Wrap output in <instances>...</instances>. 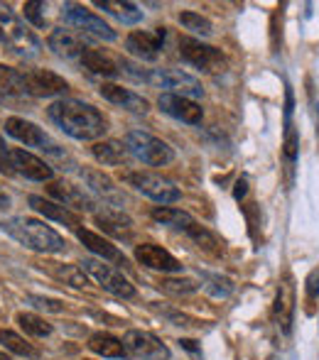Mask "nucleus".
<instances>
[{"mask_svg":"<svg viewBox=\"0 0 319 360\" xmlns=\"http://www.w3.org/2000/svg\"><path fill=\"white\" fill-rule=\"evenodd\" d=\"M47 113L49 120L62 133H67L74 140H81V143H91V140L99 143V138H104L106 130H108V120L101 115V110L77 98L54 101L47 108Z\"/></svg>","mask_w":319,"mask_h":360,"instance_id":"f257e3e1","label":"nucleus"},{"mask_svg":"<svg viewBox=\"0 0 319 360\" xmlns=\"http://www.w3.org/2000/svg\"><path fill=\"white\" fill-rule=\"evenodd\" d=\"M10 160H13V172L30 181H49L54 174L52 165H47L44 160L35 157L27 150H10Z\"/></svg>","mask_w":319,"mask_h":360,"instance_id":"2eb2a0df","label":"nucleus"},{"mask_svg":"<svg viewBox=\"0 0 319 360\" xmlns=\"http://www.w3.org/2000/svg\"><path fill=\"white\" fill-rule=\"evenodd\" d=\"M292 108H295V96L290 84H285V123H292Z\"/></svg>","mask_w":319,"mask_h":360,"instance_id":"37998d69","label":"nucleus"},{"mask_svg":"<svg viewBox=\"0 0 319 360\" xmlns=\"http://www.w3.org/2000/svg\"><path fill=\"white\" fill-rule=\"evenodd\" d=\"M273 316H275V323L280 326V331L285 333V336H290L292 321H295V285H292L290 275L277 287L275 304H273Z\"/></svg>","mask_w":319,"mask_h":360,"instance_id":"dca6fc26","label":"nucleus"},{"mask_svg":"<svg viewBox=\"0 0 319 360\" xmlns=\"http://www.w3.org/2000/svg\"><path fill=\"white\" fill-rule=\"evenodd\" d=\"M170 321H175V326H199L196 321H192L189 316H184V314H175V311H167L165 314Z\"/></svg>","mask_w":319,"mask_h":360,"instance_id":"c03bdc74","label":"nucleus"},{"mask_svg":"<svg viewBox=\"0 0 319 360\" xmlns=\"http://www.w3.org/2000/svg\"><path fill=\"white\" fill-rule=\"evenodd\" d=\"M27 98H30V96H27V89H25L23 72L0 64V105H3V103L20 105V103H25Z\"/></svg>","mask_w":319,"mask_h":360,"instance_id":"412c9836","label":"nucleus"},{"mask_svg":"<svg viewBox=\"0 0 319 360\" xmlns=\"http://www.w3.org/2000/svg\"><path fill=\"white\" fill-rule=\"evenodd\" d=\"M62 18L67 20L74 30H79V32H84V34H91V37H96V39H106V42H113L115 39V30L111 27V25H106L104 18L89 13L84 5L64 3Z\"/></svg>","mask_w":319,"mask_h":360,"instance_id":"1a4fd4ad","label":"nucleus"},{"mask_svg":"<svg viewBox=\"0 0 319 360\" xmlns=\"http://www.w3.org/2000/svg\"><path fill=\"white\" fill-rule=\"evenodd\" d=\"M96 223L101 226V231H106L108 236L120 238V240H128L133 236V221L128 214H123L120 209H104L94 214Z\"/></svg>","mask_w":319,"mask_h":360,"instance_id":"5701e85b","label":"nucleus"},{"mask_svg":"<svg viewBox=\"0 0 319 360\" xmlns=\"http://www.w3.org/2000/svg\"><path fill=\"white\" fill-rule=\"evenodd\" d=\"M0 343H3V348H8L10 353H18V356H23V358H37V351H35L23 336H18V333H13V331H5L3 328V331H0Z\"/></svg>","mask_w":319,"mask_h":360,"instance_id":"2f4dec72","label":"nucleus"},{"mask_svg":"<svg viewBox=\"0 0 319 360\" xmlns=\"http://www.w3.org/2000/svg\"><path fill=\"white\" fill-rule=\"evenodd\" d=\"M94 157L101 162V165H108V167H120V165H128L130 160V152L125 143H118V140H99L91 147Z\"/></svg>","mask_w":319,"mask_h":360,"instance_id":"a878e982","label":"nucleus"},{"mask_svg":"<svg viewBox=\"0 0 319 360\" xmlns=\"http://www.w3.org/2000/svg\"><path fill=\"white\" fill-rule=\"evenodd\" d=\"M30 206H32L37 214H42L44 218H49V221H57V223H62V226L79 231L81 218L74 214V211H69L67 206L54 204V201L44 199V196H30Z\"/></svg>","mask_w":319,"mask_h":360,"instance_id":"b1692460","label":"nucleus"},{"mask_svg":"<svg viewBox=\"0 0 319 360\" xmlns=\"http://www.w3.org/2000/svg\"><path fill=\"white\" fill-rule=\"evenodd\" d=\"M23 79L30 98H52V96H64L69 91L67 79L49 69H30V72H23Z\"/></svg>","mask_w":319,"mask_h":360,"instance_id":"9d476101","label":"nucleus"},{"mask_svg":"<svg viewBox=\"0 0 319 360\" xmlns=\"http://www.w3.org/2000/svg\"><path fill=\"white\" fill-rule=\"evenodd\" d=\"M135 260L140 265L150 267V270H158V272H180L182 270V262L177 260L172 252H167L165 248L155 245V243H143V245L135 248Z\"/></svg>","mask_w":319,"mask_h":360,"instance_id":"f3484780","label":"nucleus"},{"mask_svg":"<svg viewBox=\"0 0 319 360\" xmlns=\"http://www.w3.org/2000/svg\"><path fill=\"white\" fill-rule=\"evenodd\" d=\"M246 186H248V184H246V179H241V181H239V184H236V191H234L236 201H241V199H243V196H246V191H248V189H246Z\"/></svg>","mask_w":319,"mask_h":360,"instance_id":"a18cd8bd","label":"nucleus"},{"mask_svg":"<svg viewBox=\"0 0 319 360\" xmlns=\"http://www.w3.org/2000/svg\"><path fill=\"white\" fill-rule=\"evenodd\" d=\"M27 302L32 304L35 309H39V311H52V314H62L64 311V302H59V299H52V297H39V294H30Z\"/></svg>","mask_w":319,"mask_h":360,"instance_id":"58836bf2","label":"nucleus"},{"mask_svg":"<svg viewBox=\"0 0 319 360\" xmlns=\"http://www.w3.org/2000/svg\"><path fill=\"white\" fill-rule=\"evenodd\" d=\"M0 360H10V356H5V353L0 351Z\"/></svg>","mask_w":319,"mask_h":360,"instance_id":"09e8293b","label":"nucleus"},{"mask_svg":"<svg viewBox=\"0 0 319 360\" xmlns=\"http://www.w3.org/2000/svg\"><path fill=\"white\" fill-rule=\"evenodd\" d=\"M54 277L67 282V285L77 287V289L89 287V275L81 270V265H57L54 267Z\"/></svg>","mask_w":319,"mask_h":360,"instance_id":"72a5a7b5","label":"nucleus"},{"mask_svg":"<svg viewBox=\"0 0 319 360\" xmlns=\"http://www.w3.org/2000/svg\"><path fill=\"white\" fill-rule=\"evenodd\" d=\"M180 22L184 25L187 30H192V32H196V34H204V37H209V34L214 32L209 20L199 13H192V10H187V13L180 15Z\"/></svg>","mask_w":319,"mask_h":360,"instance_id":"c9c22d12","label":"nucleus"},{"mask_svg":"<svg viewBox=\"0 0 319 360\" xmlns=\"http://www.w3.org/2000/svg\"><path fill=\"white\" fill-rule=\"evenodd\" d=\"M158 89H167V94L184 96V98H201L204 96V86L199 79H194L192 74L182 72V69H150L148 81Z\"/></svg>","mask_w":319,"mask_h":360,"instance_id":"39448f33","label":"nucleus"},{"mask_svg":"<svg viewBox=\"0 0 319 360\" xmlns=\"http://www.w3.org/2000/svg\"><path fill=\"white\" fill-rule=\"evenodd\" d=\"M187 233H189V236L194 238V243H199V248H204V250H209V252L219 250V248H216L219 243H216V238L211 236V233L206 231V228H201V226H196V223H194V226H192Z\"/></svg>","mask_w":319,"mask_h":360,"instance_id":"4c0bfd02","label":"nucleus"},{"mask_svg":"<svg viewBox=\"0 0 319 360\" xmlns=\"http://www.w3.org/2000/svg\"><path fill=\"white\" fill-rule=\"evenodd\" d=\"M305 289H307V299H317L319 297V267H315V270L307 275V282H305Z\"/></svg>","mask_w":319,"mask_h":360,"instance_id":"79ce46f5","label":"nucleus"},{"mask_svg":"<svg viewBox=\"0 0 319 360\" xmlns=\"http://www.w3.org/2000/svg\"><path fill=\"white\" fill-rule=\"evenodd\" d=\"M5 133L18 140V143H25L27 147H39V150H44V147L52 143L42 128H37L32 120H25V118H8L5 120Z\"/></svg>","mask_w":319,"mask_h":360,"instance_id":"aec40b11","label":"nucleus"},{"mask_svg":"<svg viewBox=\"0 0 319 360\" xmlns=\"http://www.w3.org/2000/svg\"><path fill=\"white\" fill-rule=\"evenodd\" d=\"M79 265H81V270H84L89 277H94V280L99 282L106 292L115 294V297H120V299H133L135 297V287L128 282V277L120 275L115 267L106 265L104 260H96V257H84Z\"/></svg>","mask_w":319,"mask_h":360,"instance_id":"6e6552de","label":"nucleus"},{"mask_svg":"<svg viewBox=\"0 0 319 360\" xmlns=\"http://www.w3.org/2000/svg\"><path fill=\"white\" fill-rule=\"evenodd\" d=\"M99 91L106 101L130 110V113H148L150 110L148 98H143L140 94H135V91H130V89H123V86H118V84H101Z\"/></svg>","mask_w":319,"mask_h":360,"instance_id":"4be33fe9","label":"nucleus"},{"mask_svg":"<svg viewBox=\"0 0 319 360\" xmlns=\"http://www.w3.org/2000/svg\"><path fill=\"white\" fill-rule=\"evenodd\" d=\"M297 152H300V135H297L295 125L285 123V140H282V157L287 162V169H292L297 162Z\"/></svg>","mask_w":319,"mask_h":360,"instance_id":"f704fd0d","label":"nucleus"},{"mask_svg":"<svg viewBox=\"0 0 319 360\" xmlns=\"http://www.w3.org/2000/svg\"><path fill=\"white\" fill-rule=\"evenodd\" d=\"M0 44L20 59H37L39 49H42L39 39L5 3H0Z\"/></svg>","mask_w":319,"mask_h":360,"instance_id":"7ed1b4c3","label":"nucleus"},{"mask_svg":"<svg viewBox=\"0 0 319 360\" xmlns=\"http://www.w3.org/2000/svg\"><path fill=\"white\" fill-rule=\"evenodd\" d=\"M0 172H3V174H15L13 160H10V147L5 145L3 138H0Z\"/></svg>","mask_w":319,"mask_h":360,"instance_id":"a19ab883","label":"nucleus"},{"mask_svg":"<svg viewBox=\"0 0 319 360\" xmlns=\"http://www.w3.org/2000/svg\"><path fill=\"white\" fill-rule=\"evenodd\" d=\"M167 30L155 27L153 32H130L125 37V49H128L133 57L143 59V62H155L160 57L162 47H165Z\"/></svg>","mask_w":319,"mask_h":360,"instance_id":"f8f14e48","label":"nucleus"},{"mask_svg":"<svg viewBox=\"0 0 319 360\" xmlns=\"http://www.w3.org/2000/svg\"><path fill=\"white\" fill-rule=\"evenodd\" d=\"M180 57L204 74H219L226 69V57L221 54V49L199 42L194 37L180 39Z\"/></svg>","mask_w":319,"mask_h":360,"instance_id":"423d86ee","label":"nucleus"},{"mask_svg":"<svg viewBox=\"0 0 319 360\" xmlns=\"http://www.w3.org/2000/svg\"><path fill=\"white\" fill-rule=\"evenodd\" d=\"M158 105L162 113L172 115L175 120H182L187 125H199L201 118H204V110L196 101L192 98H184V96H177V94H160L158 98Z\"/></svg>","mask_w":319,"mask_h":360,"instance_id":"ddd939ff","label":"nucleus"},{"mask_svg":"<svg viewBox=\"0 0 319 360\" xmlns=\"http://www.w3.org/2000/svg\"><path fill=\"white\" fill-rule=\"evenodd\" d=\"M18 323L25 333H30V336L44 338V336L52 333V323H47L44 319H39L37 314H18Z\"/></svg>","mask_w":319,"mask_h":360,"instance_id":"473e14b6","label":"nucleus"},{"mask_svg":"<svg viewBox=\"0 0 319 360\" xmlns=\"http://www.w3.org/2000/svg\"><path fill=\"white\" fill-rule=\"evenodd\" d=\"M123 179L128 181L135 191L145 194L148 199L158 201V204H175V201L182 199V191L177 189L172 181L162 179L160 174H153V172H125Z\"/></svg>","mask_w":319,"mask_h":360,"instance_id":"0eeeda50","label":"nucleus"},{"mask_svg":"<svg viewBox=\"0 0 319 360\" xmlns=\"http://www.w3.org/2000/svg\"><path fill=\"white\" fill-rule=\"evenodd\" d=\"M89 348L101 358H123L125 353H128L120 338L111 336V333H104V331L94 333V336L89 338Z\"/></svg>","mask_w":319,"mask_h":360,"instance_id":"c85d7f7f","label":"nucleus"},{"mask_svg":"<svg viewBox=\"0 0 319 360\" xmlns=\"http://www.w3.org/2000/svg\"><path fill=\"white\" fill-rule=\"evenodd\" d=\"M182 343V346H184V348H189V351H194L196 353V346H194V341H180Z\"/></svg>","mask_w":319,"mask_h":360,"instance_id":"de8ad7c7","label":"nucleus"},{"mask_svg":"<svg viewBox=\"0 0 319 360\" xmlns=\"http://www.w3.org/2000/svg\"><path fill=\"white\" fill-rule=\"evenodd\" d=\"M79 64L89 74L101 76V79H115V76L120 74L118 64H115L111 57H106L104 52H99V49H89V52H86L84 57L79 59Z\"/></svg>","mask_w":319,"mask_h":360,"instance_id":"bb28decb","label":"nucleus"},{"mask_svg":"<svg viewBox=\"0 0 319 360\" xmlns=\"http://www.w3.org/2000/svg\"><path fill=\"white\" fill-rule=\"evenodd\" d=\"M96 8L106 10L123 25H135L143 20V10L135 3H128V0H96Z\"/></svg>","mask_w":319,"mask_h":360,"instance_id":"cd10ccee","label":"nucleus"},{"mask_svg":"<svg viewBox=\"0 0 319 360\" xmlns=\"http://www.w3.org/2000/svg\"><path fill=\"white\" fill-rule=\"evenodd\" d=\"M81 176L86 179V186L91 189V194H96L99 199H104V204H108L111 209L123 206V194H120V189L113 184L111 176H106L104 172H99V169H84L81 172Z\"/></svg>","mask_w":319,"mask_h":360,"instance_id":"6ab92c4d","label":"nucleus"},{"mask_svg":"<svg viewBox=\"0 0 319 360\" xmlns=\"http://www.w3.org/2000/svg\"><path fill=\"white\" fill-rule=\"evenodd\" d=\"M44 10H47V5L39 3V0H30V3H25V18L30 20V22L35 25V27H47V15H44Z\"/></svg>","mask_w":319,"mask_h":360,"instance_id":"e433bc0d","label":"nucleus"},{"mask_svg":"<svg viewBox=\"0 0 319 360\" xmlns=\"http://www.w3.org/2000/svg\"><path fill=\"white\" fill-rule=\"evenodd\" d=\"M0 228L8 233L13 240L25 245L27 250L35 252H64L67 250V240L59 236L54 228L44 226L42 221L30 216H15L8 221H0Z\"/></svg>","mask_w":319,"mask_h":360,"instance_id":"f03ea898","label":"nucleus"},{"mask_svg":"<svg viewBox=\"0 0 319 360\" xmlns=\"http://www.w3.org/2000/svg\"><path fill=\"white\" fill-rule=\"evenodd\" d=\"M79 240L84 243L86 248H89L94 255H99L101 260H111V262H118V265H125V255L118 250V248L113 245V243H108L106 238H101L99 233L94 231H86V228H79L77 231Z\"/></svg>","mask_w":319,"mask_h":360,"instance_id":"393cba45","label":"nucleus"},{"mask_svg":"<svg viewBox=\"0 0 319 360\" xmlns=\"http://www.w3.org/2000/svg\"><path fill=\"white\" fill-rule=\"evenodd\" d=\"M153 218L162 226H170V228H180V231H189L192 226H194V218H192L187 211L182 209H170V206H165V209H155L153 211Z\"/></svg>","mask_w":319,"mask_h":360,"instance_id":"c756f323","label":"nucleus"},{"mask_svg":"<svg viewBox=\"0 0 319 360\" xmlns=\"http://www.w3.org/2000/svg\"><path fill=\"white\" fill-rule=\"evenodd\" d=\"M268 360H277V356H270V358H268Z\"/></svg>","mask_w":319,"mask_h":360,"instance_id":"8fccbe9b","label":"nucleus"},{"mask_svg":"<svg viewBox=\"0 0 319 360\" xmlns=\"http://www.w3.org/2000/svg\"><path fill=\"white\" fill-rule=\"evenodd\" d=\"M125 147H128L130 157L150 167H165L175 160V150L165 140L143 133V130H133V133L125 135Z\"/></svg>","mask_w":319,"mask_h":360,"instance_id":"20e7f679","label":"nucleus"},{"mask_svg":"<svg viewBox=\"0 0 319 360\" xmlns=\"http://www.w3.org/2000/svg\"><path fill=\"white\" fill-rule=\"evenodd\" d=\"M196 282H192V280H162L160 282V289H165V292H170V294H192V292H196Z\"/></svg>","mask_w":319,"mask_h":360,"instance_id":"ea45409f","label":"nucleus"},{"mask_svg":"<svg viewBox=\"0 0 319 360\" xmlns=\"http://www.w3.org/2000/svg\"><path fill=\"white\" fill-rule=\"evenodd\" d=\"M201 280H204V289L216 299H226L234 294V282L224 275H214V272H201Z\"/></svg>","mask_w":319,"mask_h":360,"instance_id":"7c9ffc66","label":"nucleus"},{"mask_svg":"<svg viewBox=\"0 0 319 360\" xmlns=\"http://www.w3.org/2000/svg\"><path fill=\"white\" fill-rule=\"evenodd\" d=\"M123 346L130 356L140 360H170V348L148 331H138V328L128 331L123 338Z\"/></svg>","mask_w":319,"mask_h":360,"instance_id":"9b49d317","label":"nucleus"},{"mask_svg":"<svg viewBox=\"0 0 319 360\" xmlns=\"http://www.w3.org/2000/svg\"><path fill=\"white\" fill-rule=\"evenodd\" d=\"M47 44H49V49L62 59H81L91 49L77 32H72V30H59V27L52 30Z\"/></svg>","mask_w":319,"mask_h":360,"instance_id":"a211bd4d","label":"nucleus"},{"mask_svg":"<svg viewBox=\"0 0 319 360\" xmlns=\"http://www.w3.org/2000/svg\"><path fill=\"white\" fill-rule=\"evenodd\" d=\"M49 196H54V199L59 201L62 206H67L69 211L77 209V211H89V214H96V199L89 194V191H84L81 186L72 184V181H52L49 184Z\"/></svg>","mask_w":319,"mask_h":360,"instance_id":"4468645a","label":"nucleus"},{"mask_svg":"<svg viewBox=\"0 0 319 360\" xmlns=\"http://www.w3.org/2000/svg\"><path fill=\"white\" fill-rule=\"evenodd\" d=\"M5 209H10V196L0 189V211H5Z\"/></svg>","mask_w":319,"mask_h":360,"instance_id":"49530a36","label":"nucleus"}]
</instances>
